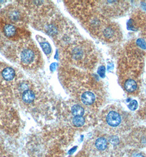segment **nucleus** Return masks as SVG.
I'll use <instances>...</instances> for the list:
<instances>
[{
	"label": "nucleus",
	"mask_w": 146,
	"mask_h": 157,
	"mask_svg": "<svg viewBox=\"0 0 146 157\" xmlns=\"http://www.w3.org/2000/svg\"><path fill=\"white\" fill-rule=\"evenodd\" d=\"M81 101L86 105L93 104L96 101V95L91 91H86L81 95Z\"/></svg>",
	"instance_id": "obj_4"
},
{
	"label": "nucleus",
	"mask_w": 146,
	"mask_h": 157,
	"mask_svg": "<svg viewBox=\"0 0 146 157\" xmlns=\"http://www.w3.org/2000/svg\"><path fill=\"white\" fill-rule=\"evenodd\" d=\"M5 35L8 37H11L13 36L16 32V28L14 27L13 25H6L5 27Z\"/></svg>",
	"instance_id": "obj_11"
},
{
	"label": "nucleus",
	"mask_w": 146,
	"mask_h": 157,
	"mask_svg": "<svg viewBox=\"0 0 146 157\" xmlns=\"http://www.w3.org/2000/svg\"><path fill=\"white\" fill-rule=\"evenodd\" d=\"M27 88H28V87H27V85L26 84H25V83H23V84H22L20 86H19V89L20 90H24L25 91H26V90H27Z\"/></svg>",
	"instance_id": "obj_17"
},
{
	"label": "nucleus",
	"mask_w": 146,
	"mask_h": 157,
	"mask_svg": "<svg viewBox=\"0 0 146 157\" xmlns=\"http://www.w3.org/2000/svg\"><path fill=\"white\" fill-rule=\"evenodd\" d=\"M101 37L109 42H113L118 39L120 36V30L115 25H100Z\"/></svg>",
	"instance_id": "obj_2"
},
{
	"label": "nucleus",
	"mask_w": 146,
	"mask_h": 157,
	"mask_svg": "<svg viewBox=\"0 0 146 157\" xmlns=\"http://www.w3.org/2000/svg\"><path fill=\"white\" fill-rule=\"evenodd\" d=\"M56 63H53L50 66L51 70L52 71H54L56 70Z\"/></svg>",
	"instance_id": "obj_18"
},
{
	"label": "nucleus",
	"mask_w": 146,
	"mask_h": 157,
	"mask_svg": "<svg viewBox=\"0 0 146 157\" xmlns=\"http://www.w3.org/2000/svg\"><path fill=\"white\" fill-rule=\"evenodd\" d=\"M35 94L31 90H27L23 93L22 95V99L25 103H31L35 99Z\"/></svg>",
	"instance_id": "obj_8"
},
{
	"label": "nucleus",
	"mask_w": 146,
	"mask_h": 157,
	"mask_svg": "<svg viewBox=\"0 0 146 157\" xmlns=\"http://www.w3.org/2000/svg\"><path fill=\"white\" fill-rule=\"evenodd\" d=\"M76 147H74L73 148H71V149L69 151V154H73L74 152H75L76 151Z\"/></svg>",
	"instance_id": "obj_19"
},
{
	"label": "nucleus",
	"mask_w": 146,
	"mask_h": 157,
	"mask_svg": "<svg viewBox=\"0 0 146 157\" xmlns=\"http://www.w3.org/2000/svg\"><path fill=\"white\" fill-rule=\"evenodd\" d=\"M19 17H20V14L18 11H13L10 14V18L12 20H13V21L18 20Z\"/></svg>",
	"instance_id": "obj_15"
},
{
	"label": "nucleus",
	"mask_w": 146,
	"mask_h": 157,
	"mask_svg": "<svg viewBox=\"0 0 146 157\" xmlns=\"http://www.w3.org/2000/svg\"></svg>",
	"instance_id": "obj_21"
},
{
	"label": "nucleus",
	"mask_w": 146,
	"mask_h": 157,
	"mask_svg": "<svg viewBox=\"0 0 146 157\" xmlns=\"http://www.w3.org/2000/svg\"><path fill=\"white\" fill-rule=\"evenodd\" d=\"M137 83L133 78L127 79L124 82V88L127 92L133 93L137 90Z\"/></svg>",
	"instance_id": "obj_6"
},
{
	"label": "nucleus",
	"mask_w": 146,
	"mask_h": 157,
	"mask_svg": "<svg viewBox=\"0 0 146 157\" xmlns=\"http://www.w3.org/2000/svg\"><path fill=\"white\" fill-rule=\"evenodd\" d=\"M71 113L75 117H78V116L82 117L85 111H84V108L81 106L79 105H75L71 108Z\"/></svg>",
	"instance_id": "obj_10"
},
{
	"label": "nucleus",
	"mask_w": 146,
	"mask_h": 157,
	"mask_svg": "<svg viewBox=\"0 0 146 157\" xmlns=\"http://www.w3.org/2000/svg\"><path fill=\"white\" fill-rule=\"evenodd\" d=\"M102 119L107 126L116 132L126 130L130 124L129 115L121 109L113 106L106 109Z\"/></svg>",
	"instance_id": "obj_1"
},
{
	"label": "nucleus",
	"mask_w": 146,
	"mask_h": 157,
	"mask_svg": "<svg viewBox=\"0 0 146 157\" xmlns=\"http://www.w3.org/2000/svg\"><path fill=\"white\" fill-rule=\"evenodd\" d=\"M137 106H138V103H137V101L135 100H133V101H131L130 103H129V105H128V107H129V108L130 109V110H136L137 108Z\"/></svg>",
	"instance_id": "obj_14"
},
{
	"label": "nucleus",
	"mask_w": 146,
	"mask_h": 157,
	"mask_svg": "<svg viewBox=\"0 0 146 157\" xmlns=\"http://www.w3.org/2000/svg\"><path fill=\"white\" fill-rule=\"evenodd\" d=\"M73 123L76 127H81L85 124V119L82 117H75L73 119Z\"/></svg>",
	"instance_id": "obj_12"
},
{
	"label": "nucleus",
	"mask_w": 146,
	"mask_h": 157,
	"mask_svg": "<svg viewBox=\"0 0 146 157\" xmlns=\"http://www.w3.org/2000/svg\"><path fill=\"white\" fill-rule=\"evenodd\" d=\"M2 76L6 81H11L15 76V72L12 68H6L3 71Z\"/></svg>",
	"instance_id": "obj_9"
},
{
	"label": "nucleus",
	"mask_w": 146,
	"mask_h": 157,
	"mask_svg": "<svg viewBox=\"0 0 146 157\" xmlns=\"http://www.w3.org/2000/svg\"><path fill=\"white\" fill-rule=\"evenodd\" d=\"M40 45L44 52L46 54H49L51 52V48L49 43H40Z\"/></svg>",
	"instance_id": "obj_13"
},
{
	"label": "nucleus",
	"mask_w": 146,
	"mask_h": 157,
	"mask_svg": "<svg viewBox=\"0 0 146 157\" xmlns=\"http://www.w3.org/2000/svg\"><path fill=\"white\" fill-rule=\"evenodd\" d=\"M34 59V53L30 49H25L21 54V60L22 62L29 64L33 61Z\"/></svg>",
	"instance_id": "obj_5"
},
{
	"label": "nucleus",
	"mask_w": 146,
	"mask_h": 157,
	"mask_svg": "<svg viewBox=\"0 0 146 157\" xmlns=\"http://www.w3.org/2000/svg\"><path fill=\"white\" fill-rule=\"evenodd\" d=\"M132 157H144L141 154H135V155H133V156Z\"/></svg>",
	"instance_id": "obj_20"
},
{
	"label": "nucleus",
	"mask_w": 146,
	"mask_h": 157,
	"mask_svg": "<svg viewBox=\"0 0 146 157\" xmlns=\"http://www.w3.org/2000/svg\"><path fill=\"white\" fill-rule=\"evenodd\" d=\"M47 32L50 34H54L56 33L57 32V29L56 28L54 27V26L52 25H49L48 27Z\"/></svg>",
	"instance_id": "obj_16"
},
{
	"label": "nucleus",
	"mask_w": 146,
	"mask_h": 157,
	"mask_svg": "<svg viewBox=\"0 0 146 157\" xmlns=\"http://www.w3.org/2000/svg\"><path fill=\"white\" fill-rule=\"evenodd\" d=\"M95 146L99 151H104L107 148L108 142L106 138L100 137L95 141Z\"/></svg>",
	"instance_id": "obj_7"
},
{
	"label": "nucleus",
	"mask_w": 146,
	"mask_h": 157,
	"mask_svg": "<svg viewBox=\"0 0 146 157\" xmlns=\"http://www.w3.org/2000/svg\"><path fill=\"white\" fill-rule=\"evenodd\" d=\"M130 140L133 146L143 147L146 146V130L138 128L131 133Z\"/></svg>",
	"instance_id": "obj_3"
}]
</instances>
